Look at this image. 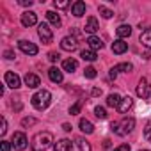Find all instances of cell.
<instances>
[{
  "instance_id": "29",
  "label": "cell",
  "mask_w": 151,
  "mask_h": 151,
  "mask_svg": "<svg viewBox=\"0 0 151 151\" xmlns=\"http://www.w3.org/2000/svg\"><path fill=\"white\" fill-rule=\"evenodd\" d=\"M80 109H82V100H78L75 105L69 107V114H71V116H77V114H80Z\"/></svg>"
},
{
  "instance_id": "2",
  "label": "cell",
  "mask_w": 151,
  "mask_h": 151,
  "mask_svg": "<svg viewBox=\"0 0 151 151\" xmlns=\"http://www.w3.org/2000/svg\"><path fill=\"white\" fill-rule=\"evenodd\" d=\"M133 128H135V119H133V117H123L121 121H114V123L110 124V130H112L116 135H119V137L128 135Z\"/></svg>"
},
{
  "instance_id": "14",
  "label": "cell",
  "mask_w": 151,
  "mask_h": 151,
  "mask_svg": "<svg viewBox=\"0 0 151 151\" xmlns=\"http://www.w3.org/2000/svg\"><path fill=\"white\" fill-rule=\"evenodd\" d=\"M48 78L53 82V84H60L62 82V71L59 69V68H55V66H52L50 69H48Z\"/></svg>"
},
{
  "instance_id": "41",
  "label": "cell",
  "mask_w": 151,
  "mask_h": 151,
  "mask_svg": "<svg viewBox=\"0 0 151 151\" xmlns=\"http://www.w3.org/2000/svg\"><path fill=\"white\" fill-rule=\"evenodd\" d=\"M34 4V0H20V6H23V7H30Z\"/></svg>"
},
{
  "instance_id": "35",
  "label": "cell",
  "mask_w": 151,
  "mask_h": 151,
  "mask_svg": "<svg viewBox=\"0 0 151 151\" xmlns=\"http://www.w3.org/2000/svg\"><path fill=\"white\" fill-rule=\"evenodd\" d=\"M11 140H2L0 142V147H2V151H11Z\"/></svg>"
},
{
  "instance_id": "32",
  "label": "cell",
  "mask_w": 151,
  "mask_h": 151,
  "mask_svg": "<svg viewBox=\"0 0 151 151\" xmlns=\"http://www.w3.org/2000/svg\"><path fill=\"white\" fill-rule=\"evenodd\" d=\"M36 123H37V119H36V117H23L20 124H22L23 128H27V126H34Z\"/></svg>"
},
{
  "instance_id": "4",
  "label": "cell",
  "mask_w": 151,
  "mask_h": 151,
  "mask_svg": "<svg viewBox=\"0 0 151 151\" xmlns=\"http://www.w3.org/2000/svg\"><path fill=\"white\" fill-rule=\"evenodd\" d=\"M11 144L16 151H23L27 146H29V139L23 132H14L13 137H11Z\"/></svg>"
},
{
  "instance_id": "38",
  "label": "cell",
  "mask_w": 151,
  "mask_h": 151,
  "mask_svg": "<svg viewBox=\"0 0 151 151\" xmlns=\"http://www.w3.org/2000/svg\"><path fill=\"white\" fill-rule=\"evenodd\" d=\"M4 57H6L7 60H13L16 55H14V52H13V50H6V52H4Z\"/></svg>"
},
{
  "instance_id": "21",
  "label": "cell",
  "mask_w": 151,
  "mask_h": 151,
  "mask_svg": "<svg viewBox=\"0 0 151 151\" xmlns=\"http://www.w3.org/2000/svg\"><path fill=\"white\" fill-rule=\"evenodd\" d=\"M46 20L50 22V25H53V27H60L62 25V20H60V16L55 13V11H46Z\"/></svg>"
},
{
  "instance_id": "33",
  "label": "cell",
  "mask_w": 151,
  "mask_h": 151,
  "mask_svg": "<svg viewBox=\"0 0 151 151\" xmlns=\"http://www.w3.org/2000/svg\"><path fill=\"white\" fill-rule=\"evenodd\" d=\"M53 6L57 9H66V7H69V2H68V0H55Z\"/></svg>"
},
{
  "instance_id": "20",
  "label": "cell",
  "mask_w": 151,
  "mask_h": 151,
  "mask_svg": "<svg viewBox=\"0 0 151 151\" xmlns=\"http://www.w3.org/2000/svg\"><path fill=\"white\" fill-rule=\"evenodd\" d=\"M77 68H78V62L75 60V59H71V57L62 60V69H64V71H68V73L77 71Z\"/></svg>"
},
{
  "instance_id": "43",
  "label": "cell",
  "mask_w": 151,
  "mask_h": 151,
  "mask_svg": "<svg viewBox=\"0 0 151 151\" xmlns=\"http://www.w3.org/2000/svg\"><path fill=\"white\" fill-rule=\"evenodd\" d=\"M109 77H110V78H116V77H117V71H116L114 68L110 69V73H109Z\"/></svg>"
},
{
  "instance_id": "26",
  "label": "cell",
  "mask_w": 151,
  "mask_h": 151,
  "mask_svg": "<svg viewBox=\"0 0 151 151\" xmlns=\"http://www.w3.org/2000/svg\"><path fill=\"white\" fill-rule=\"evenodd\" d=\"M75 142H77V146H78L80 151H91V144L84 137H77V139H75Z\"/></svg>"
},
{
  "instance_id": "39",
  "label": "cell",
  "mask_w": 151,
  "mask_h": 151,
  "mask_svg": "<svg viewBox=\"0 0 151 151\" xmlns=\"http://www.w3.org/2000/svg\"><path fill=\"white\" fill-rule=\"evenodd\" d=\"M91 96H93V98L101 96V89H100V87H93V89H91Z\"/></svg>"
},
{
  "instance_id": "36",
  "label": "cell",
  "mask_w": 151,
  "mask_h": 151,
  "mask_svg": "<svg viewBox=\"0 0 151 151\" xmlns=\"http://www.w3.org/2000/svg\"><path fill=\"white\" fill-rule=\"evenodd\" d=\"M59 57H60V55H59L57 52H50V53H48V60H50V62H57Z\"/></svg>"
},
{
  "instance_id": "9",
  "label": "cell",
  "mask_w": 151,
  "mask_h": 151,
  "mask_svg": "<svg viewBox=\"0 0 151 151\" xmlns=\"http://www.w3.org/2000/svg\"><path fill=\"white\" fill-rule=\"evenodd\" d=\"M77 46H78L77 37H73V36H66V37L60 39V48L64 52H75V50H77Z\"/></svg>"
},
{
  "instance_id": "16",
  "label": "cell",
  "mask_w": 151,
  "mask_h": 151,
  "mask_svg": "<svg viewBox=\"0 0 151 151\" xmlns=\"http://www.w3.org/2000/svg\"><path fill=\"white\" fill-rule=\"evenodd\" d=\"M87 45H89V50H93V52H96V50H101L105 45H103V41L98 37V36H89L87 37Z\"/></svg>"
},
{
  "instance_id": "10",
  "label": "cell",
  "mask_w": 151,
  "mask_h": 151,
  "mask_svg": "<svg viewBox=\"0 0 151 151\" xmlns=\"http://www.w3.org/2000/svg\"><path fill=\"white\" fill-rule=\"evenodd\" d=\"M20 22H22L23 27H32V25L37 23V14H36L34 11H25V13L22 14Z\"/></svg>"
},
{
  "instance_id": "40",
  "label": "cell",
  "mask_w": 151,
  "mask_h": 151,
  "mask_svg": "<svg viewBox=\"0 0 151 151\" xmlns=\"http://www.w3.org/2000/svg\"><path fill=\"white\" fill-rule=\"evenodd\" d=\"M114 151H130V144H121V146H117Z\"/></svg>"
},
{
  "instance_id": "44",
  "label": "cell",
  "mask_w": 151,
  "mask_h": 151,
  "mask_svg": "<svg viewBox=\"0 0 151 151\" xmlns=\"http://www.w3.org/2000/svg\"><path fill=\"white\" fill-rule=\"evenodd\" d=\"M103 147H110V140H105L103 142Z\"/></svg>"
},
{
  "instance_id": "17",
  "label": "cell",
  "mask_w": 151,
  "mask_h": 151,
  "mask_svg": "<svg viewBox=\"0 0 151 151\" xmlns=\"http://www.w3.org/2000/svg\"><path fill=\"white\" fill-rule=\"evenodd\" d=\"M128 50V43H124V39H116L114 43H112V52L116 53V55H121V53H124Z\"/></svg>"
},
{
  "instance_id": "13",
  "label": "cell",
  "mask_w": 151,
  "mask_h": 151,
  "mask_svg": "<svg viewBox=\"0 0 151 151\" xmlns=\"http://www.w3.org/2000/svg\"><path fill=\"white\" fill-rule=\"evenodd\" d=\"M53 149L55 151H73V142L69 139H60L53 144Z\"/></svg>"
},
{
  "instance_id": "22",
  "label": "cell",
  "mask_w": 151,
  "mask_h": 151,
  "mask_svg": "<svg viewBox=\"0 0 151 151\" xmlns=\"http://www.w3.org/2000/svg\"><path fill=\"white\" fill-rule=\"evenodd\" d=\"M116 34H117L119 39H126V37L132 36V27H130V25H119V27L116 29Z\"/></svg>"
},
{
  "instance_id": "25",
  "label": "cell",
  "mask_w": 151,
  "mask_h": 151,
  "mask_svg": "<svg viewBox=\"0 0 151 151\" xmlns=\"http://www.w3.org/2000/svg\"><path fill=\"white\" fill-rule=\"evenodd\" d=\"M80 57H82L84 60H87V62H94V60L98 59L96 52H93V50H82V52H80Z\"/></svg>"
},
{
  "instance_id": "45",
  "label": "cell",
  "mask_w": 151,
  "mask_h": 151,
  "mask_svg": "<svg viewBox=\"0 0 151 151\" xmlns=\"http://www.w3.org/2000/svg\"><path fill=\"white\" fill-rule=\"evenodd\" d=\"M139 151H149V149H139Z\"/></svg>"
},
{
  "instance_id": "11",
  "label": "cell",
  "mask_w": 151,
  "mask_h": 151,
  "mask_svg": "<svg viewBox=\"0 0 151 151\" xmlns=\"http://www.w3.org/2000/svg\"><path fill=\"white\" fill-rule=\"evenodd\" d=\"M23 80H25V86L30 87V89H37L41 86V78L37 77V75H34V73H27Z\"/></svg>"
},
{
  "instance_id": "15",
  "label": "cell",
  "mask_w": 151,
  "mask_h": 151,
  "mask_svg": "<svg viewBox=\"0 0 151 151\" xmlns=\"http://www.w3.org/2000/svg\"><path fill=\"white\" fill-rule=\"evenodd\" d=\"M71 14L77 16V18H80V16L86 14V4L82 2V0H77V2L71 6Z\"/></svg>"
},
{
  "instance_id": "28",
  "label": "cell",
  "mask_w": 151,
  "mask_h": 151,
  "mask_svg": "<svg viewBox=\"0 0 151 151\" xmlns=\"http://www.w3.org/2000/svg\"><path fill=\"white\" fill-rule=\"evenodd\" d=\"M98 11H100V14H101L105 20H110V18L114 16V11H110V9L105 7V6H98Z\"/></svg>"
},
{
  "instance_id": "34",
  "label": "cell",
  "mask_w": 151,
  "mask_h": 151,
  "mask_svg": "<svg viewBox=\"0 0 151 151\" xmlns=\"http://www.w3.org/2000/svg\"><path fill=\"white\" fill-rule=\"evenodd\" d=\"M144 139H146L147 142H151V121L144 126Z\"/></svg>"
},
{
  "instance_id": "27",
  "label": "cell",
  "mask_w": 151,
  "mask_h": 151,
  "mask_svg": "<svg viewBox=\"0 0 151 151\" xmlns=\"http://www.w3.org/2000/svg\"><path fill=\"white\" fill-rule=\"evenodd\" d=\"M114 69H116L117 73H119V71H121V73H130V71L133 69V66H132L130 62H121V64L114 66Z\"/></svg>"
},
{
  "instance_id": "7",
  "label": "cell",
  "mask_w": 151,
  "mask_h": 151,
  "mask_svg": "<svg viewBox=\"0 0 151 151\" xmlns=\"http://www.w3.org/2000/svg\"><path fill=\"white\" fill-rule=\"evenodd\" d=\"M4 80H6V86L11 87V89H20V87H22L20 77H18L16 73H13V71H7V73L4 75Z\"/></svg>"
},
{
  "instance_id": "24",
  "label": "cell",
  "mask_w": 151,
  "mask_h": 151,
  "mask_svg": "<svg viewBox=\"0 0 151 151\" xmlns=\"http://www.w3.org/2000/svg\"><path fill=\"white\" fill-rule=\"evenodd\" d=\"M139 41L142 43V46H146V48H151V29H146V30L140 34Z\"/></svg>"
},
{
  "instance_id": "18",
  "label": "cell",
  "mask_w": 151,
  "mask_h": 151,
  "mask_svg": "<svg viewBox=\"0 0 151 151\" xmlns=\"http://www.w3.org/2000/svg\"><path fill=\"white\" fill-rule=\"evenodd\" d=\"M132 107H133V100H132L130 96H124V98H121V103H119V107H117V112H119V114H126Z\"/></svg>"
},
{
  "instance_id": "3",
  "label": "cell",
  "mask_w": 151,
  "mask_h": 151,
  "mask_svg": "<svg viewBox=\"0 0 151 151\" xmlns=\"http://www.w3.org/2000/svg\"><path fill=\"white\" fill-rule=\"evenodd\" d=\"M30 103H32V107H34L36 110H46V109L50 107V103H52V94H50V91H46V89L37 91V93L30 98Z\"/></svg>"
},
{
  "instance_id": "1",
  "label": "cell",
  "mask_w": 151,
  "mask_h": 151,
  "mask_svg": "<svg viewBox=\"0 0 151 151\" xmlns=\"http://www.w3.org/2000/svg\"><path fill=\"white\" fill-rule=\"evenodd\" d=\"M53 142L55 140H53V135L50 132H39L32 137L30 147H32V151H46Z\"/></svg>"
},
{
  "instance_id": "12",
  "label": "cell",
  "mask_w": 151,
  "mask_h": 151,
  "mask_svg": "<svg viewBox=\"0 0 151 151\" xmlns=\"http://www.w3.org/2000/svg\"><path fill=\"white\" fill-rule=\"evenodd\" d=\"M98 29H100V23H98V20H96L94 16H89V18H87V22H86V27H84V30H86L87 34L94 36V34L98 32Z\"/></svg>"
},
{
  "instance_id": "37",
  "label": "cell",
  "mask_w": 151,
  "mask_h": 151,
  "mask_svg": "<svg viewBox=\"0 0 151 151\" xmlns=\"http://www.w3.org/2000/svg\"><path fill=\"white\" fill-rule=\"evenodd\" d=\"M7 133V121L6 117H2V128H0V135H6Z\"/></svg>"
},
{
  "instance_id": "30",
  "label": "cell",
  "mask_w": 151,
  "mask_h": 151,
  "mask_svg": "<svg viewBox=\"0 0 151 151\" xmlns=\"http://www.w3.org/2000/svg\"><path fill=\"white\" fill-rule=\"evenodd\" d=\"M84 75H86V78H91V80H93V78H96L98 73H96V69H94L93 66H87V68L84 69Z\"/></svg>"
},
{
  "instance_id": "23",
  "label": "cell",
  "mask_w": 151,
  "mask_h": 151,
  "mask_svg": "<svg viewBox=\"0 0 151 151\" xmlns=\"http://www.w3.org/2000/svg\"><path fill=\"white\" fill-rule=\"evenodd\" d=\"M119 103H121V96H119L117 93H110V94L107 96V105H109V107L117 109V107H119Z\"/></svg>"
},
{
  "instance_id": "5",
  "label": "cell",
  "mask_w": 151,
  "mask_h": 151,
  "mask_svg": "<svg viewBox=\"0 0 151 151\" xmlns=\"http://www.w3.org/2000/svg\"><path fill=\"white\" fill-rule=\"evenodd\" d=\"M135 93H137V96L142 98V100L151 98V84H149V80H147V78H140L139 84H137Z\"/></svg>"
},
{
  "instance_id": "42",
  "label": "cell",
  "mask_w": 151,
  "mask_h": 151,
  "mask_svg": "<svg viewBox=\"0 0 151 151\" xmlns=\"http://www.w3.org/2000/svg\"><path fill=\"white\" fill-rule=\"evenodd\" d=\"M62 130H64V132H71V124H69V123H64V124H62Z\"/></svg>"
},
{
  "instance_id": "6",
  "label": "cell",
  "mask_w": 151,
  "mask_h": 151,
  "mask_svg": "<svg viewBox=\"0 0 151 151\" xmlns=\"http://www.w3.org/2000/svg\"><path fill=\"white\" fill-rule=\"evenodd\" d=\"M37 34H39V39H41L45 45H48V43L53 41V32H52V29H50L48 23H39V27H37Z\"/></svg>"
},
{
  "instance_id": "19",
  "label": "cell",
  "mask_w": 151,
  "mask_h": 151,
  "mask_svg": "<svg viewBox=\"0 0 151 151\" xmlns=\"http://www.w3.org/2000/svg\"><path fill=\"white\" fill-rule=\"evenodd\" d=\"M78 128L82 130V133H87V135L94 132V124H93L89 119H86V117H82V119L78 121Z\"/></svg>"
},
{
  "instance_id": "8",
  "label": "cell",
  "mask_w": 151,
  "mask_h": 151,
  "mask_svg": "<svg viewBox=\"0 0 151 151\" xmlns=\"http://www.w3.org/2000/svg\"><path fill=\"white\" fill-rule=\"evenodd\" d=\"M18 48H20L23 53H27V55H37V52H39V48H37L34 43L27 41V39H22V41H18Z\"/></svg>"
},
{
  "instance_id": "31",
  "label": "cell",
  "mask_w": 151,
  "mask_h": 151,
  "mask_svg": "<svg viewBox=\"0 0 151 151\" xmlns=\"http://www.w3.org/2000/svg\"><path fill=\"white\" fill-rule=\"evenodd\" d=\"M94 116H96L98 119H107V110H105L103 107H100V105H98V107L94 109Z\"/></svg>"
}]
</instances>
